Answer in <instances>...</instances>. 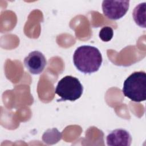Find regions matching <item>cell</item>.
<instances>
[{
	"label": "cell",
	"mask_w": 146,
	"mask_h": 146,
	"mask_svg": "<svg viewBox=\"0 0 146 146\" xmlns=\"http://www.w3.org/2000/svg\"><path fill=\"white\" fill-rule=\"evenodd\" d=\"M102 61V56L99 49L89 45L78 47L73 55L75 66L84 74H91L98 71Z\"/></svg>",
	"instance_id": "cell-1"
},
{
	"label": "cell",
	"mask_w": 146,
	"mask_h": 146,
	"mask_svg": "<svg viewBox=\"0 0 146 146\" xmlns=\"http://www.w3.org/2000/svg\"><path fill=\"white\" fill-rule=\"evenodd\" d=\"M113 29L110 26H104L99 31V36L104 42H108L113 37Z\"/></svg>",
	"instance_id": "cell-8"
},
{
	"label": "cell",
	"mask_w": 146,
	"mask_h": 146,
	"mask_svg": "<svg viewBox=\"0 0 146 146\" xmlns=\"http://www.w3.org/2000/svg\"><path fill=\"white\" fill-rule=\"evenodd\" d=\"M124 95L135 102L146 99V74L136 71L131 74L124 81L122 90Z\"/></svg>",
	"instance_id": "cell-2"
},
{
	"label": "cell",
	"mask_w": 146,
	"mask_h": 146,
	"mask_svg": "<svg viewBox=\"0 0 146 146\" xmlns=\"http://www.w3.org/2000/svg\"><path fill=\"white\" fill-rule=\"evenodd\" d=\"M46 59L40 51H34L29 54L24 59V64L29 72L34 75L42 72L46 66Z\"/></svg>",
	"instance_id": "cell-5"
},
{
	"label": "cell",
	"mask_w": 146,
	"mask_h": 146,
	"mask_svg": "<svg viewBox=\"0 0 146 146\" xmlns=\"http://www.w3.org/2000/svg\"><path fill=\"white\" fill-rule=\"evenodd\" d=\"M129 7V1H103L104 15L111 20H117L125 15Z\"/></svg>",
	"instance_id": "cell-4"
},
{
	"label": "cell",
	"mask_w": 146,
	"mask_h": 146,
	"mask_svg": "<svg viewBox=\"0 0 146 146\" xmlns=\"http://www.w3.org/2000/svg\"><path fill=\"white\" fill-rule=\"evenodd\" d=\"M107 144L109 146H129L132 141L130 133L124 129H116L107 136Z\"/></svg>",
	"instance_id": "cell-6"
},
{
	"label": "cell",
	"mask_w": 146,
	"mask_h": 146,
	"mask_svg": "<svg viewBox=\"0 0 146 146\" xmlns=\"http://www.w3.org/2000/svg\"><path fill=\"white\" fill-rule=\"evenodd\" d=\"M83 91V87L79 80L67 75L58 82L55 92L61 98L58 101H75L80 98Z\"/></svg>",
	"instance_id": "cell-3"
},
{
	"label": "cell",
	"mask_w": 146,
	"mask_h": 146,
	"mask_svg": "<svg viewBox=\"0 0 146 146\" xmlns=\"http://www.w3.org/2000/svg\"><path fill=\"white\" fill-rule=\"evenodd\" d=\"M145 9L146 3H141L135 7L132 13L134 21L139 26L143 28H145L146 27Z\"/></svg>",
	"instance_id": "cell-7"
}]
</instances>
